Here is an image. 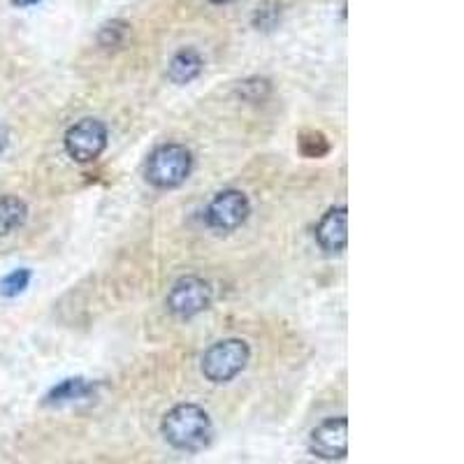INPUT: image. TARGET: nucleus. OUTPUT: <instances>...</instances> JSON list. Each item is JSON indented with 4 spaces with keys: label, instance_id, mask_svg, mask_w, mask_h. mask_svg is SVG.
<instances>
[{
    "label": "nucleus",
    "instance_id": "ddd939ff",
    "mask_svg": "<svg viewBox=\"0 0 464 464\" xmlns=\"http://www.w3.org/2000/svg\"><path fill=\"white\" fill-rule=\"evenodd\" d=\"M281 16H284V5L276 0H265L254 10L251 26L260 33H272L281 24Z\"/></svg>",
    "mask_w": 464,
    "mask_h": 464
},
{
    "label": "nucleus",
    "instance_id": "f8f14e48",
    "mask_svg": "<svg viewBox=\"0 0 464 464\" xmlns=\"http://www.w3.org/2000/svg\"><path fill=\"white\" fill-rule=\"evenodd\" d=\"M128 35H130V24H128L126 19H111V22L102 24L95 40H98V47L111 52V49L123 47Z\"/></svg>",
    "mask_w": 464,
    "mask_h": 464
},
{
    "label": "nucleus",
    "instance_id": "dca6fc26",
    "mask_svg": "<svg viewBox=\"0 0 464 464\" xmlns=\"http://www.w3.org/2000/svg\"><path fill=\"white\" fill-rule=\"evenodd\" d=\"M33 279V272L28 267L12 269L10 275H5L0 279V295L3 297H16L22 295L24 290L28 288Z\"/></svg>",
    "mask_w": 464,
    "mask_h": 464
},
{
    "label": "nucleus",
    "instance_id": "6e6552de",
    "mask_svg": "<svg viewBox=\"0 0 464 464\" xmlns=\"http://www.w3.org/2000/svg\"><path fill=\"white\" fill-rule=\"evenodd\" d=\"M316 242L325 254H342L348 244V209L333 207L316 226Z\"/></svg>",
    "mask_w": 464,
    "mask_h": 464
},
{
    "label": "nucleus",
    "instance_id": "20e7f679",
    "mask_svg": "<svg viewBox=\"0 0 464 464\" xmlns=\"http://www.w3.org/2000/svg\"><path fill=\"white\" fill-rule=\"evenodd\" d=\"M211 300H214V290H211L209 281L188 275L174 281L165 297V304H168V312L177 318H193L207 312Z\"/></svg>",
    "mask_w": 464,
    "mask_h": 464
},
{
    "label": "nucleus",
    "instance_id": "a211bd4d",
    "mask_svg": "<svg viewBox=\"0 0 464 464\" xmlns=\"http://www.w3.org/2000/svg\"><path fill=\"white\" fill-rule=\"evenodd\" d=\"M5 147H7V130L5 128H0V153L5 151Z\"/></svg>",
    "mask_w": 464,
    "mask_h": 464
},
{
    "label": "nucleus",
    "instance_id": "6ab92c4d",
    "mask_svg": "<svg viewBox=\"0 0 464 464\" xmlns=\"http://www.w3.org/2000/svg\"><path fill=\"white\" fill-rule=\"evenodd\" d=\"M211 5H227V3H232V0H209Z\"/></svg>",
    "mask_w": 464,
    "mask_h": 464
},
{
    "label": "nucleus",
    "instance_id": "f257e3e1",
    "mask_svg": "<svg viewBox=\"0 0 464 464\" xmlns=\"http://www.w3.org/2000/svg\"><path fill=\"white\" fill-rule=\"evenodd\" d=\"M160 432L172 449L198 453L211 443L214 425H211L209 413L202 406L186 401V404L172 406L165 413L163 422H160Z\"/></svg>",
    "mask_w": 464,
    "mask_h": 464
},
{
    "label": "nucleus",
    "instance_id": "0eeeda50",
    "mask_svg": "<svg viewBox=\"0 0 464 464\" xmlns=\"http://www.w3.org/2000/svg\"><path fill=\"white\" fill-rule=\"evenodd\" d=\"M309 450L321 459H342L348 453V420L327 418L309 434Z\"/></svg>",
    "mask_w": 464,
    "mask_h": 464
},
{
    "label": "nucleus",
    "instance_id": "423d86ee",
    "mask_svg": "<svg viewBox=\"0 0 464 464\" xmlns=\"http://www.w3.org/2000/svg\"><path fill=\"white\" fill-rule=\"evenodd\" d=\"M251 214V202L246 193L237 188L221 190L207 207V226L217 232L237 230Z\"/></svg>",
    "mask_w": 464,
    "mask_h": 464
},
{
    "label": "nucleus",
    "instance_id": "4468645a",
    "mask_svg": "<svg viewBox=\"0 0 464 464\" xmlns=\"http://www.w3.org/2000/svg\"><path fill=\"white\" fill-rule=\"evenodd\" d=\"M297 147H300V153L304 159H323L330 153V142L323 132L316 130H306L302 132L300 140H297Z\"/></svg>",
    "mask_w": 464,
    "mask_h": 464
},
{
    "label": "nucleus",
    "instance_id": "7ed1b4c3",
    "mask_svg": "<svg viewBox=\"0 0 464 464\" xmlns=\"http://www.w3.org/2000/svg\"><path fill=\"white\" fill-rule=\"evenodd\" d=\"M248 343L244 339H221V342L211 343L202 355V376L211 383H230L248 362Z\"/></svg>",
    "mask_w": 464,
    "mask_h": 464
},
{
    "label": "nucleus",
    "instance_id": "9d476101",
    "mask_svg": "<svg viewBox=\"0 0 464 464\" xmlns=\"http://www.w3.org/2000/svg\"><path fill=\"white\" fill-rule=\"evenodd\" d=\"M93 381L84 379V376H72V379H63L61 383H56L52 391L44 395V404L47 406H65L72 404V401H82L86 397H91L95 392Z\"/></svg>",
    "mask_w": 464,
    "mask_h": 464
},
{
    "label": "nucleus",
    "instance_id": "39448f33",
    "mask_svg": "<svg viewBox=\"0 0 464 464\" xmlns=\"http://www.w3.org/2000/svg\"><path fill=\"white\" fill-rule=\"evenodd\" d=\"M65 151L77 163H93L107 149V126L101 119H82L65 132Z\"/></svg>",
    "mask_w": 464,
    "mask_h": 464
},
{
    "label": "nucleus",
    "instance_id": "f3484780",
    "mask_svg": "<svg viewBox=\"0 0 464 464\" xmlns=\"http://www.w3.org/2000/svg\"><path fill=\"white\" fill-rule=\"evenodd\" d=\"M12 5L14 7H33V5H37V3H43V0H10Z\"/></svg>",
    "mask_w": 464,
    "mask_h": 464
},
{
    "label": "nucleus",
    "instance_id": "f03ea898",
    "mask_svg": "<svg viewBox=\"0 0 464 464\" xmlns=\"http://www.w3.org/2000/svg\"><path fill=\"white\" fill-rule=\"evenodd\" d=\"M193 169V153L184 144H163L149 156L147 179L156 188H177L188 179Z\"/></svg>",
    "mask_w": 464,
    "mask_h": 464
},
{
    "label": "nucleus",
    "instance_id": "9b49d317",
    "mask_svg": "<svg viewBox=\"0 0 464 464\" xmlns=\"http://www.w3.org/2000/svg\"><path fill=\"white\" fill-rule=\"evenodd\" d=\"M28 207L22 198L0 196V237L12 235L26 223Z\"/></svg>",
    "mask_w": 464,
    "mask_h": 464
},
{
    "label": "nucleus",
    "instance_id": "1a4fd4ad",
    "mask_svg": "<svg viewBox=\"0 0 464 464\" xmlns=\"http://www.w3.org/2000/svg\"><path fill=\"white\" fill-rule=\"evenodd\" d=\"M202 68H205V58H202V53L193 47H184L169 58L168 80L177 86H186L200 77Z\"/></svg>",
    "mask_w": 464,
    "mask_h": 464
},
{
    "label": "nucleus",
    "instance_id": "2eb2a0df",
    "mask_svg": "<svg viewBox=\"0 0 464 464\" xmlns=\"http://www.w3.org/2000/svg\"><path fill=\"white\" fill-rule=\"evenodd\" d=\"M269 93H272V82L265 77H248L237 86V95L246 102H263L267 101Z\"/></svg>",
    "mask_w": 464,
    "mask_h": 464
}]
</instances>
